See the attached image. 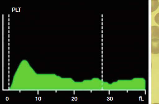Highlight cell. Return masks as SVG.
<instances>
[{
	"label": "cell",
	"instance_id": "obj_2",
	"mask_svg": "<svg viewBox=\"0 0 159 104\" xmlns=\"http://www.w3.org/2000/svg\"><path fill=\"white\" fill-rule=\"evenodd\" d=\"M152 38L159 39V27L152 26Z\"/></svg>",
	"mask_w": 159,
	"mask_h": 104
},
{
	"label": "cell",
	"instance_id": "obj_4",
	"mask_svg": "<svg viewBox=\"0 0 159 104\" xmlns=\"http://www.w3.org/2000/svg\"><path fill=\"white\" fill-rule=\"evenodd\" d=\"M155 21L156 23L159 25V13H158L155 17Z\"/></svg>",
	"mask_w": 159,
	"mask_h": 104
},
{
	"label": "cell",
	"instance_id": "obj_1",
	"mask_svg": "<svg viewBox=\"0 0 159 104\" xmlns=\"http://www.w3.org/2000/svg\"><path fill=\"white\" fill-rule=\"evenodd\" d=\"M152 53L159 54V39L152 38Z\"/></svg>",
	"mask_w": 159,
	"mask_h": 104
},
{
	"label": "cell",
	"instance_id": "obj_3",
	"mask_svg": "<svg viewBox=\"0 0 159 104\" xmlns=\"http://www.w3.org/2000/svg\"><path fill=\"white\" fill-rule=\"evenodd\" d=\"M152 12L155 11L157 8L159 3L157 1H152Z\"/></svg>",
	"mask_w": 159,
	"mask_h": 104
}]
</instances>
